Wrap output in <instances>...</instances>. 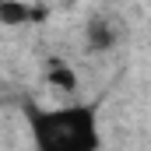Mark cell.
<instances>
[{
  "label": "cell",
  "mask_w": 151,
  "mask_h": 151,
  "mask_svg": "<svg viewBox=\"0 0 151 151\" xmlns=\"http://www.w3.org/2000/svg\"><path fill=\"white\" fill-rule=\"evenodd\" d=\"M0 4H4V0H0Z\"/></svg>",
  "instance_id": "cell-6"
},
{
  "label": "cell",
  "mask_w": 151,
  "mask_h": 151,
  "mask_svg": "<svg viewBox=\"0 0 151 151\" xmlns=\"http://www.w3.org/2000/svg\"><path fill=\"white\" fill-rule=\"evenodd\" d=\"M42 18H46V7H42V4H39V7H32V21H42Z\"/></svg>",
  "instance_id": "cell-5"
},
{
  "label": "cell",
  "mask_w": 151,
  "mask_h": 151,
  "mask_svg": "<svg viewBox=\"0 0 151 151\" xmlns=\"http://www.w3.org/2000/svg\"><path fill=\"white\" fill-rule=\"evenodd\" d=\"M49 84L56 88V91H74L77 88V77L70 67H63V63H53L49 67Z\"/></svg>",
  "instance_id": "cell-4"
},
{
  "label": "cell",
  "mask_w": 151,
  "mask_h": 151,
  "mask_svg": "<svg viewBox=\"0 0 151 151\" xmlns=\"http://www.w3.org/2000/svg\"><path fill=\"white\" fill-rule=\"evenodd\" d=\"M113 42H116V28L106 18H95V21L88 25V46H91V49H109Z\"/></svg>",
  "instance_id": "cell-2"
},
{
  "label": "cell",
  "mask_w": 151,
  "mask_h": 151,
  "mask_svg": "<svg viewBox=\"0 0 151 151\" xmlns=\"http://www.w3.org/2000/svg\"><path fill=\"white\" fill-rule=\"evenodd\" d=\"M35 144L46 151H91L99 144L95 109L91 106H67V109H35L28 106Z\"/></svg>",
  "instance_id": "cell-1"
},
{
  "label": "cell",
  "mask_w": 151,
  "mask_h": 151,
  "mask_svg": "<svg viewBox=\"0 0 151 151\" xmlns=\"http://www.w3.org/2000/svg\"><path fill=\"white\" fill-rule=\"evenodd\" d=\"M0 21L4 25H25V21H32V7L21 4V0H4L0 4Z\"/></svg>",
  "instance_id": "cell-3"
}]
</instances>
